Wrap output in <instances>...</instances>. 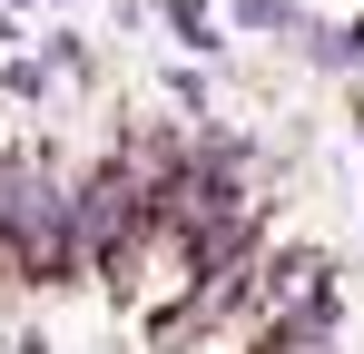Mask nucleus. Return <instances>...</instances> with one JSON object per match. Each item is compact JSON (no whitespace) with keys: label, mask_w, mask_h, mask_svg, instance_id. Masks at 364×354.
<instances>
[{"label":"nucleus","mask_w":364,"mask_h":354,"mask_svg":"<svg viewBox=\"0 0 364 354\" xmlns=\"http://www.w3.org/2000/svg\"><path fill=\"white\" fill-rule=\"evenodd\" d=\"M305 50L325 59V69H364V20H355V30H335V40H305Z\"/></svg>","instance_id":"f257e3e1"},{"label":"nucleus","mask_w":364,"mask_h":354,"mask_svg":"<svg viewBox=\"0 0 364 354\" xmlns=\"http://www.w3.org/2000/svg\"><path fill=\"white\" fill-rule=\"evenodd\" d=\"M237 20H246V30H296V10H286V0H237Z\"/></svg>","instance_id":"f03ea898"},{"label":"nucleus","mask_w":364,"mask_h":354,"mask_svg":"<svg viewBox=\"0 0 364 354\" xmlns=\"http://www.w3.org/2000/svg\"><path fill=\"white\" fill-rule=\"evenodd\" d=\"M10 354H50V345H40V335H20V345H10Z\"/></svg>","instance_id":"7ed1b4c3"}]
</instances>
